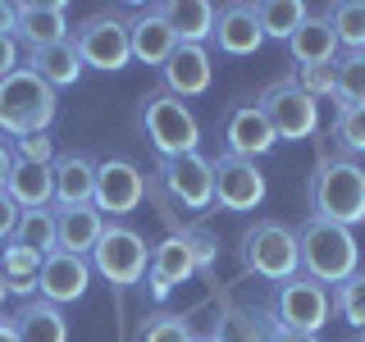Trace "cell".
Here are the masks:
<instances>
[{"instance_id":"1","label":"cell","mask_w":365,"mask_h":342,"mask_svg":"<svg viewBox=\"0 0 365 342\" xmlns=\"http://www.w3.org/2000/svg\"><path fill=\"white\" fill-rule=\"evenodd\" d=\"M306 201H311V219H329L342 228L365 224V169L347 155L319 160L311 187H306Z\"/></svg>"},{"instance_id":"2","label":"cell","mask_w":365,"mask_h":342,"mask_svg":"<svg viewBox=\"0 0 365 342\" xmlns=\"http://www.w3.org/2000/svg\"><path fill=\"white\" fill-rule=\"evenodd\" d=\"M297 251H302V274L324 283L329 292L361 269V247L351 237V228L329 219H306L297 228Z\"/></svg>"},{"instance_id":"3","label":"cell","mask_w":365,"mask_h":342,"mask_svg":"<svg viewBox=\"0 0 365 342\" xmlns=\"http://www.w3.org/2000/svg\"><path fill=\"white\" fill-rule=\"evenodd\" d=\"M137 123H142L146 142L155 146L160 160L192 155V151L201 146V123H197V114L187 110V100L169 96V91H151V96H142Z\"/></svg>"},{"instance_id":"4","label":"cell","mask_w":365,"mask_h":342,"mask_svg":"<svg viewBox=\"0 0 365 342\" xmlns=\"http://www.w3.org/2000/svg\"><path fill=\"white\" fill-rule=\"evenodd\" d=\"M55 123V87H46L32 68H19L0 83V133L5 137H32Z\"/></svg>"},{"instance_id":"5","label":"cell","mask_w":365,"mask_h":342,"mask_svg":"<svg viewBox=\"0 0 365 342\" xmlns=\"http://www.w3.org/2000/svg\"><path fill=\"white\" fill-rule=\"evenodd\" d=\"M242 265L265 283H288L302 274V251H297V233L279 219H256L242 233Z\"/></svg>"},{"instance_id":"6","label":"cell","mask_w":365,"mask_h":342,"mask_svg":"<svg viewBox=\"0 0 365 342\" xmlns=\"http://www.w3.org/2000/svg\"><path fill=\"white\" fill-rule=\"evenodd\" d=\"M329 315H334V292L324 288V283L306 279V274H297V279L279 283L269 296V324L274 328H288V333H319V328L329 324Z\"/></svg>"},{"instance_id":"7","label":"cell","mask_w":365,"mask_h":342,"mask_svg":"<svg viewBox=\"0 0 365 342\" xmlns=\"http://www.w3.org/2000/svg\"><path fill=\"white\" fill-rule=\"evenodd\" d=\"M146 260H151L146 237L137 233V228H128V224H106L101 242L91 247V269H96L106 283H114V288L142 283L146 279Z\"/></svg>"},{"instance_id":"8","label":"cell","mask_w":365,"mask_h":342,"mask_svg":"<svg viewBox=\"0 0 365 342\" xmlns=\"http://www.w3.org/2000/svg\"><path fill=\"white\" fill-rule=\"evenodd\" d=\"M73 51L87 68H101V73H114L133 60L128 46V19H119L114 9H101V14L83 19L73 28Z\"/></svg>"},{"instance_id":"9","label":"cell","mask_w":365,"mask_h":342,"mask_svg":"<svg viewBox=\"0 0 365 342\" xmlns=\"http://www.w3.org/2000/svg\"><path fill=\"white\" fill-rule=\"evenodd\" d=\"M256 105H260V114L269 119V128H274V137H279V142H306V137L319 128V105L292 83V78L269 83L265 91H260Z\"/></svg>"},{"instance_id":"10","label":"cell","mask_w":365,"mask_h":342,"mask_svg":"<svg viewBox=\"0 0 365 342\" xmlns=\"http://www.w3.org/2000/svg\"><path fill=\"white\" fill-rule=\"evenodd\" d=\"M160 182L182 210H210L215 205V165L201 151L178 155V160H160Z\"/></svg>"},{"instance_id":"11","label":"cell","mask_w":365,"mask_h":342,"mask_svg":"<svg viewBox=\"0 0 365 342\" xmlns=\"http://www.w3.org/2000/svg\"><path fill=\"white\" fill-rule=\"evenodd\" d=\"M215 205L220 210H256L265 201V174L256 169V160H237V155H215Z\"/></svg>"},{"instance_id":"12","label":"cell","mask_w":365,"mask_h":342,"mask_svg":"<svg viewBox=\"0 0 365 342\" xmlns=\"http://www.w3.org/2000/svg\"><path fill=\"white\" fill-rule=\"evenodd\" d=\"M146 197V178L133 160H96V210L101 214H133Z\"/></svg>"},{"instance_id":"13","label":"cell","mask_w":365,"mask_h":342,"mask_svg":"<svg viewBox=\"0 0 365 342\" xmlns=\"http://www.w3.org/2000/svg\"><path fill=\"white\" fill-rule=\"evenodd\" d=\"M128 46H133V60L137 64H151V68H165V60L178 51V37L169 28L165 9L160 5H142L128 14Z\"/></svg>"},{"instance_id":"14","label":"cell","mask_w":365,"mask_h":342,"mask_svg":"<svg viewBox=\"0 0 365 342\" xmlns=\"http://www.w3.org/2000/svg\"><path fill=\"white\" fill-rule=\"evenodd\" d=\"M274 128L269 119L260 114L256 100H247V105H233L224 119V155H237V160H260L274 151Z\"/></svg>"},{"instance_id":"15","label":"cell","mask_w":365,"mask_h":342,"mask_svg":"<svg viewBox=\"0 0 365 342\" xmlns=\"http://www.w3.org/2000/svg\"><path fill=\"white\" fill-rule=\"evenodd\" d=\"M210 78H215V60L205 46H178L174 55L160 68V91L187 100V96H205L210 91Z\"/></svg>"},{"instance_id":"16","label":"cell","mask_w":365,"mask_h":342,"mask_svg":"<svg viewBox=\"0 0 365 342\" xmlns=\"http://www.w3.org/2000/svg\"><path fill=\"white\" fill-rule=\"evenodd\" d=\"M87 283H91V265L87 256H68V251H51L41 260V279H37V296L51 306H64V301H78L87 296Z\"/></svg>"},{"instance_id":"17","label":"cell","mask_w":365,"mask_h":342,"mask_svg":"<svg viewBox=\"0 0 365 342\" xmlns=\"http://www.w3.org/2000/svg\"><path fill=\"white\" fill-rule=\"evenodd\" d=\"M192 274H197V260H192L182 233H174V237H165V242L151 247V260H146V292H151V301H165V296L174 292L178 283H187Z\"/></svg>"},{"instance_id":"18","label":"cell","mask_w":365,"mask_h":342,"mask_svg":"<svg viewBox=\"0 0 365 342\" xmlns=\"http://www.w3.org/2000/svg\"><path fill=\"white\" fill-rule=\"evenodd\" d=\"M68 37H73V32H68V5L64 0H28V5H19L14 41H23L28 51L68 41Z\"/></svg>"},{"instance_id":"19","label":"cell","mask_w":365,"mask_h":342,"mask_svg":"<svg viewBox=\"0 0 365 342\" xmlns=\"http://www.w3.org/2000/svg\"><path fill=\"white\" fill-rule=\"evenodd\" d=\"M215 51L220 55H233V60H247L265 46V32H260V19H256V5H224L215 14Z\"/></svg>"},{"instance_id":"20","label":"cell","mask_w":365,"mask_h":342,"mask_svg":"<svg viewBox=\"0 0 365 342\" xmlns=\"http://www.w3.org/2000/svg\"><path fill=\"white\" fill-rule=\"evenodd\" d=\"M106 233V214L96 205H55V242L68 256H91Z\"/></svg>"},{"instance_id":"21","label":"cell","mask_w":365,"mask_h":342,"mask_svg":"<svg viewBox=\"0 0 365 342\" xmlns=\"http://www.w3.org/2000/svg\"><path fill=\"white\" fill-rule=\"evenodd\" d=\"M283 46H288V55H292L297 68H302V64H334L338 55H342L338 32H334V23H329V14H306L302 28H297Z\"/></svg>"},{"instance_id":"22","label":"cell","mask_w":365,"mask_h":342,"mask_svg":"<svg viewBox=\"0 0 365 342\" xmlns=\"http://www.w3.org/2000/svg\"><path fill=\"white\" fill-rule=\"evenodd\" d=\"M55 205H91L96 201V160L83 151L55 155Z\"/></svg>"},{"instance_id":"23","label":"cell","mask_w":365,"mask_h":342,"mask_svg":"<svg viewBox=\"0 0 365 342\" xmlns=\"http://www.w3.org/2000/svg\"><path fill=\"white\" fill-rule=\"evenodd\" d=\"M23 68H32V73L41 78L46 87H73L78 78H83V60H78L73 51V37L68 41H55V46H37V51L23 55Z\"/></svg>"},{"instance_id":"24","label":"cell","mask_w":365,"mask_h":342,"mask_svg":"<svg viewBox=\"0 0 365 342\" xmlns=\"http://www.w3.org/2000/svg\"><path fill=\"white\" fill-rule=\"evenodd\" d=\"M5 192H9V201H14L19 210H46V205L55 201V174H51V165L14 160V169H9V178H5Z\"/></svg>"},{"instance_id":"25","label":"cell","mask_w":365,"mask_h":342,"mask_svg":"<svg viewBox=\"0 0 365 342\" xmlns=\"http://www.w3.org/2000/svg\"><path fill=\"white\" fill-rule=\"evenodd\" d=\"M9 324H14L19 342H68V319L60 315V306L41 301V296L23 301Z\"/></svg>"},{"instance_id":"26","label":"cell","mask_w":365,"mask_h":342,"mask_svg":"<svg viewBox=\"0 0 365 342\" xmlns=\"http://www.w3.org/2000/svg\"><path fill=\"white\" fill-rule=\"evenodd\" d=\"M160 9H165L178 46H205L215 37V14H220V9H215L210 0H169V5H160Z\"/></svg>"},{"instance_id":"27","label":"cell","mask_w":365,"mask_h":342,"mask_svg":"<svg viewBox=\"0 0 365 342\" xmlns=\"http://www.w3.org/2000/svg\"><path fill=\"white\" fill-rule=\"evenodd\" d=\"M9 242L32 251V256H41V260L51 256V251H60V242H55V205H46V210H23Z\"/></svg>"},{"instance_id":"28","label":"cell","mask_w":365,"mask_h":342,"mask_svg":"<svg viewBox=\"0 0 365 342\" xmlns=\"http://www.w3.org/2000/svg\"><path fill=\"white\" fill-rule=\"evenodd\" d=\"M334 100L338 110H365V51H342L334 60Z\"/></svg>"},{"instance_id":"29","label":"cell","mask_w":365,"mask_h":342,"mask_svg":"<svg viewBox=\"0 0 365 342\" xmlns=\"http://www.w3.org/2000/svg\"><path fill=\"white\" fill-rule=\"evenodd\" d=\"M0 274H5V288L9 292H19V296H28V301H32L37 279H41V256H32V251L5 242V247H0Z\"/></svg>"},{"instance_id":"30","label":"cell","mask_w":365,"mask_h":342,"mask_svg":"<svg viewBox=\"0 0 365 342\" xmlns=\"http://www.w3.org/2000/svg\"><path fill=\"white\" fill-rule=\"evenodd\" d=\"M311 14V9L302 5V0H260L256 5V19H260V32H265V41H288L297 28H302V19Z\"/></svg>"},{"instance_id":"31","label":"cell","mask_w":365,"mask_h":342,"mask_svg":"<svg viewBox=\"0 0 365 342\" xmlns=\"http://www.w3.org/2000/svg\"><path fill=\"white\" fill-rule=\"evenodd\" d=\"M210 342H269V319L251 311H224Z\"/></svg>"},{"instance_id":"32","label":"cell","mask_w":365,"mask_h":342,"mask_svg":"<svg viewBox=\"0 0 365 342\" xmlns=\"http://www.w3.org/2000/svg\"><path fill=\"white\" fill-rule=\"evenodd\" d=\"M329 23H334L342 51H365V0H338L329 9Z\"/></svg>"},{"instance_id":"33","label":"cell","mask_w":365,"mask_h":342,"mask_svg":"<svg viewBox=\"0 0 365 342\" xmlns=\"http://www.w3.org/2000/svg\"><path fill=\"white\" fill-rule=\"evenodd\" d=\"M334 311L347 319L351 328H361V333H365V269H356L347 283H338V288H334Z\"/></svg>"},{"instance_id":"34","label":"cell","mask_w":365,"mask_h":342,"mask_svg":"<svg viewBox=\"0 0 365 342\" xmlns=\"http://www.w3.org/2000/svg\"><path fill=\"white\" fill-rule=\"evenodd\" d=\"M137 342H192V328L182 315L160 311V315H146V324L137 328Z\"/></svg>"},{"instance_id":"35","label":"cell","mask_w":365,"mask_h":342,"mask_svg":"<svg viewBox=\"0 0 365 342\" xmlns=\"http://www.w3.org/2000/svg\"><path fill=\"white\" fill-rule=\"evenodd\" d=\"M292 83L302 87L311 100H324V96H334L338 73H334V64H302V68L292 73Z\"/></svg>"},{"instance_id":"36","label":"cell","mask_w":365,"mask_h":342,"mask_svg":"<svg viewBox=\"0 0 365 342\" xmlns=\"http://www.w3.org/2000/svg\"><path fill=\"white\" fill-rule=\"evenodd\" d=\"M334 137H338L342 151L365 155V110H338V119H334Z\"/></svg>"},{"instance_id":"37","label":"cell","mask_w":365,"mask_h":342,"mask_svg":"<svg viewBox=\"0 0 365 342\" xmlns=\"http://www.w3.org/2000/svg\"><path fill=\"white\" fill-rule=\"evenodd\" d=\"M182 242H187L192 260H197V269H210V265H215V256H220V237H215L210 228H201V224L182 228Z\"/></svg>"},{"instance_id":"38","label":"cell","mask_w":365,"mask_h":342,"mask_svg":"<svg viewBox=\"0 0 365 342\" xmlns=\"http://www.w3.org/2000/svg\"><path fill=\"white\" fill-rule=\"evenodd\" d=\"M14 160H28V165H55V137L51 133H32L14 142Z\"/></svg>"},{"instance_id":"39","label":"cell","mask_w":365,"mask_h":342,"mask_svg":"<svg viewBox=\"0 0 365 342\" xmlns=\"http://www.w3.org/2000/svg\"><path fill=\"white\" fill-rule=\"evenodd\" d=\"M23 68V51H19V41L14 37H0V83H5L9 73H19Z\"/></svg>"},{"instance_id":"40","label":"cell","mask_w":365,"mask_h":342,"mask_svg":"<svg viewBox=\"0 0 365 342\" xmlns=\"http://www.w3.org/2000/svg\"><path fill=\"white\" fill-rule=\"evenodd\" d=\"M19 205L9 201V192L0 187V242H9V237H14V228H19Z\"/></svg>"},{"instance_id":"41","label":"cell","mask_w":365,"mask_h":342,"mask_svg":"<svg viewBox=\"0 0 365 342\" xmlns=\"http://www.w3.org/2000/svg\"><path fill=\"white\" fill-rule=\"evenodd\" d=\"M14 23H19V5L0 0V37H14Z\"/></svg>"},{"instance_id":"42","label":"cell","mask_w":365,"mask_h":342,"mask_svg":"<svg viewBox=\"0 0 365 342\" xmlns=\"http://www.w3.org/2000/svg\"><path fill=\"white\" fill-rule=\"evenodd\" d=\"M9 169H14V146H9V142H5V133H0V187H5Z\"/></svg>"},{"instance_id":"43","label":"cell","mask_w":365,"mask_h":342,"mask_svg":"<svg viewBox=\"0 0 365 342\" xmlns=\"http://www.w3.org/2000/svg\"><path fill=\"white\" fill-rule=\"evenodd\" d=\"M269 342H319V338H311V333H288V328H274L269 324Z\"/></svg>"},{"instance_id":"44","label":"cell","mask_w":365,"mask_h":342,"mask_svg":"<svg viewBox=\"0 0 365 342\" xmlns=\"http://www.w3.org/2000/svg\"><path fill=\"white\" fill-rule=\"evenodd\" d=\"M0 342H19V333H14V324H9V319H0Z\"/></svg>"},{"instance_id":"45","label":"cell","mask_w":365,"mask_h":342,"mask_svg":"<svg viewBox=\"0 0 365 342\" xmlns=\"http://www.w3.org/2000/svg\"><path fill=\"white\" fill-rule=\"evenodd\" d=\"M5 296H9V288H5V274H0V306H5Z\"/></svg>"},{"instance_id":"46","label":"cell","mask_w":365,"mask_h":342,"mask_svg":"<svg viewBox=\"0 0 365 342\" xmlns=\"http://www.w3.org/2000/svg\"><path fill=\"white\" fill-rule=\"evenodd\" d=\"M192 342H210V338H197V333H192Z\"/></svg>"},{"instance_id":"47","label":"cell","mask_w":365,"mask_h":342,"mask_svg":"<svg viewBox=\"0 0 365 342\" xmlns=\"http://www.w3.org/2000/svg\"><path fill=\"white\" fill-rule=\"evenodd\" d=\"M356 342H365V333H361V338H356Z\"/></svg>"}]
</instances>
